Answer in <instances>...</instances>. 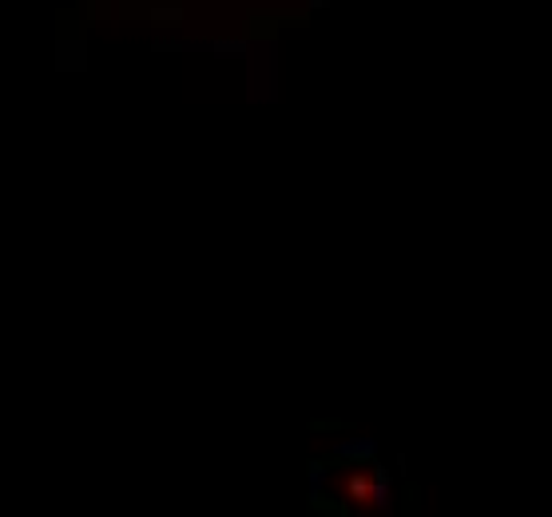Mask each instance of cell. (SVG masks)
I'll return each instance as SVG.
<instances>
[{
	"instance_id": "1",
	"label": "cell",
	"mask_w": 552,
	"mask_h": 517,
	"mask_svg": "<svg viewBox=\"0 0 552 517\" xmlns=\"http://www.w3.org/2000/svg\"><path fill=\"white\" fill-rule=\"evenodd\" d=\"M378 453V442H370V438H358V442H342L334 458H346V462H370Z\"/></svg>"
},
{
	"instance_id": "2",
	"label": "cell",
	"mask_w": 552,
	"mask_h": 517,
	"mask_svg": "<svg viewBox=\"0 0 552 517\" xmlns=\"http://www.w3.org/2000/svg\"><path fill=\"white\" fill-rule=\"evenodd\" d=\"M350 494H354V498L362 501L365 494H370V482H365V478H350Z\"/></svg>"
}]
</instances>
